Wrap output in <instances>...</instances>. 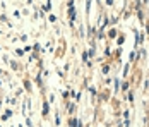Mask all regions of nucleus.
I'll return each mask as SVG.
<instances>
[{"mask_svg":"<svg viewBox=\"0 0 149 127\" xmlns=\"http://www.w3.org/2000/svg\"><path fill=\"white\" fill-rule=\"evenodd\" d=\"M43 115H48V101H43Z\"/></svg>","mask_w":149,"mask_h":127,"instance_id":"obj_2","label":"nucleus"},{"mask_svg":"<svg viewBox=\"0 0 149 127\" xmlns=\"http://www.w3.org/2000/svg\"><path fill=\"white\" fill-rule=\"evenodd\" d=\"M69 17H70L72 21L75 19V9H74V7H72V9H69Z\"/></svg>","mask_w":149,"mask_h":127,"instance_id":"obj_1","label":"nucleus"},{"mask_svg":"<svg viewBox=\"0 0 149 127\" xmlns=\"http://www.w3.org/2000/svg\"><path fill=\"white\" fill-rule=\"evenodd\" d=\"M122 89H123V91H127V89H129V84H127V83H123V84H122Z\"/></svg>","mask_w":149,"mask_h":127,"instance_id":"obj_7","label":"nucleus"},{"mask_svg":"<svg viewBox=\"0 0 149 127\" xmlns=\"http://www.w3.org/2000/svg\"><path fill=\"white\" fill-rule=\"evenodd\" d=\"M9 64H10V67H12V69H14V71H17V69H19V64H17V62H15V60H10V62H9Z\"/></svg>","mask_w":149,"mask_h":127,"instance_id":"obj_3","label":"nucleus"},{"mask_svg":"<svg viewBox=\"0 0 149 127\" xmlns=\"http://www.w3.org/2000/svg\"><path fill=\"white\" fill-rule=\"evenodd\" d=\"M24 88H26L28 91H31V83L29 81H24Z\"/></svg>","mask_w":149,"mask_h":127,"instance_id":"obj_5","label":"nucleus"},{"mask_svg":"<svg viewBox=\"0 0 149 127\" xmlns=\"http://www.w3.org/2000/svg\"><path fill=\"white\" fill-rule=\"evenodd\" d=\"M67 107H69V112H70V113H72V112L75 110V107H74V105H67Z\"/></svg>","mask_w":149,"mask_h":127,"instance_id":"obj_6","label":"nucleus"},{"mask_svg":"<svg viewBox=\"0 0 149 127\" xmlns=\"http://www.w3.org/2000/svg\"><path fill=\"white\" fill-rule=\"evenodd\" d=\"M48 19H50L52 22H55V21H57V17H55V15H48Z\"/></svg>","mask_w":149,"mask_h":127,"instance_id":"obj_8","label":"nucleus"},{"mask_svg":"<svg viewBox=\"0 0 149 127\" xmlns=\"http://www.w3.org/2000/svg\"><path fill=\"white\" fill-rule=\"evenodd\" d=\"M69 126L75 127V126H77V120H75V119H70V120H69Z\"/></svg>","mask_w":149,"mask_h":127,"instance_id":"obj_4","label":"nucleus"},{"mask_svg":"<svg viewBox=\"0 0 149 127\" xmlns=\"http://www.w3.org/2000/svg\"><path fill=\"white\" fill-rule=\"evenodd\" d=\"M113 4V0H106V5H111Z\"/></svg>","mask_w":149,"mask_h":127,"instance_id":"obj_9","label":"nucleus"}]
</instances>
